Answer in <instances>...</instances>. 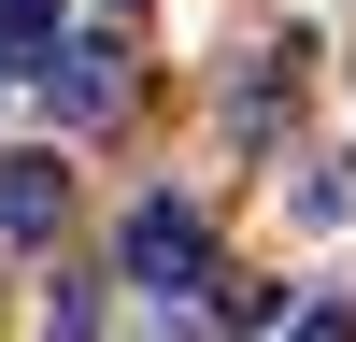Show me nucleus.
I'll return each instance as SVG.
<instances>
[{"instance_id": "9", "label": "nucleus", "mask_w": 356, "mask_h": 342, "mask_svg": "<svg viewBox=\"0 0 356 342\" xmlns=\"http://www.w3.org/2000/svg\"><path fill=\"white\" fill-rule=\"evenodd\" d=\"M157 342H171V328H157Z\"/></svg>"}, {"instance_id": "2", "label": "nucleus", "mask_w": 356, "mask_h": 342, "mask_svg": "<svg viewBox=\"0 0 356 342\" xmlns=\"http://www.w3.org/2000/svg\"><path fill=\"white\" fill-rule=\"evenodd\" d=\"M43 100L72 114V129H100V114L129 100V57H114V28H86V43H43Z\"/></svg>"}, {"instance_id": "5", "label": "nucleus", "mask_w": 356, "mask_h": 342, "mask_svg": "<svg viewBox=\"0 0 356 342\" xmlns=\"http://www.w3.org/2000/svg\"><path fill=\"white\" fill-rule=\"evenodd\" d=\"M43 342H100V300H86V285H57V314H43Z\"/></svg>"}, {"instance_id": "7", "label": "nucleus", "mask_w": 356, "mask_h": 342, "mask_svg": "<svg viewBox=\"0 0 356 342\" xmlns=\"http://www.w3.org/2000/svg\"><path fill=\"white\" fill-rule=\"evenodd\" d=\"M100 15H129V0H100Z\"/></svg>"}, {"instance_id": "3", "label": "nucleus", "mask_w": 356, "mask_h": 342, "mask_svg": "<svg viewBox=\"0 0 356 342\" xmlns=\"http://www.w3.org/2000/svg\"><path fill=\"white\" fill-rule=\"evenodd\" d=\"M57 214H72L57 157H0V228H15V243H57Z\"/></svg>"}, {"instance_id": "6", "label": "nucleus", "mask_w": 356, "mask_h": 342, "mask_svg": "<svg viewBox=\"0 0 356 342\" xmlns=\"http://www.w3.org/2000/svg\"><path fill=\"white\" fill-rule=\"evenodd\" d=\"M285 342H356V314H300V328H285Z\"/></svg>"}, {"instance_id": "1", "label": "nucleus", "mask_w": 356, "mask_h": 342, "mask_svg": "<svg viewBox=\"0 0 356 342\" xmlns=\"http://www.w3.org/2000/svg\"><path fill=\"white\" fill-rule=\"evenodd\" d=\"M114 271L157 285V300H200V285H214V228H200L186 200H143V214L114 228Z\"/></svg>"}, {"instance_id": "8", "label": "nucleus", "mask_w": 356, "mask_h": 342, "mask_svg": "<svg viewBox=\"0 0 356 342\" xmlns=\"http://www.w3.org/2000/svg\"><path fill=\"white\" fill-rule=\"evenodd\" d=\"M0 86H15V72H0Z\"/></svg>"}, {"instance_id": "4", "label": "nucleus", "mask_w": 356, "mask_h": 342, "mask_svg": "<svg viewBox=\"0 0 356 342\" xmlns=\"http://www.w3.org/2000/svg\"><path fill=\"white\" fill-rule=\"evenodd\" d=\"M43 43H57L43 0H0V72H43Z\"/></svg>"}]
</instances>
